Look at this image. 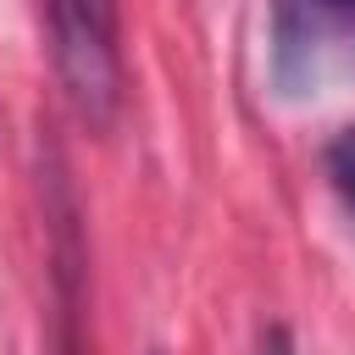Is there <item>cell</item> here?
Here are the masks:
<instances>
[{
  "instance_id": "cell-1",
  "label": "cell",
  "mask_w": 355,
  "mask_h": 355,
  "mask_svg": "<svg viewBox=\"0 0 355 355\" xmlns=\"http://www.w3.org/2000/svg\"><path fill=\"white\" fill-rule=\"evenodd\" d=\"M55 72L89 128H111L122 105V17L116 0H50Z\"/></svg>"
},
{
  "instance_id": "cell-5",
  "label": "cell",
  "mask_w": 355,
  "mask_h": 355,
  "mask_svg": "<svg viewBox=\"0 0 355 355\" xmlns=\"http://www.w3.org/2000/svg\"><path fill=\"white\" fill-rule=\"evenodd\" d=\"M150 355H161V349H150Z\"/></svg>"
},
{
  "instance_id": "cell-4",
  "label": "cell",
  "mask_w": 355,
  "mask_h": 355,
  "mask_svg": "<svg viewBox=\"0 0 355 355\" xmlns=\"http://www.w3.org/2000/svg\"><path fill=\"white\" fill-rule=\"evenodd\" d=\"M261 355H294V333H288L283 322L261 327Z\"/></svg>"
},
{
  "instance_id": "cell-2",
  "label": "cell",
  "mask_w": 355,
  "mask_h": 355,
  "mask_svg": "<svg viewBox=\"0 0 355 355\" xmlns=\"http://www.w3.org/2000/svg\"><path fill=\"white\" fill-rule=\"evenodd\" d=\"M344 44H355V0H272V83L283 94H316Z\"/></svg>"
},
{
  "instance_id": "cell-3",
  "label": "cell",
  "mask_w": 355,
  "mask_h": 355,
  "mask_svg": "<svg viewBox=\"0 0 355 355\" xmlns=\"http://www.w3.org/2000/svg\"><path fill=\"white\" fill-rule=\"evenodd\" d=\"M327 178H333V194L344 200V211L355 216V128H344L333 144H327Z\"/></svg>"
}]
</instances>
